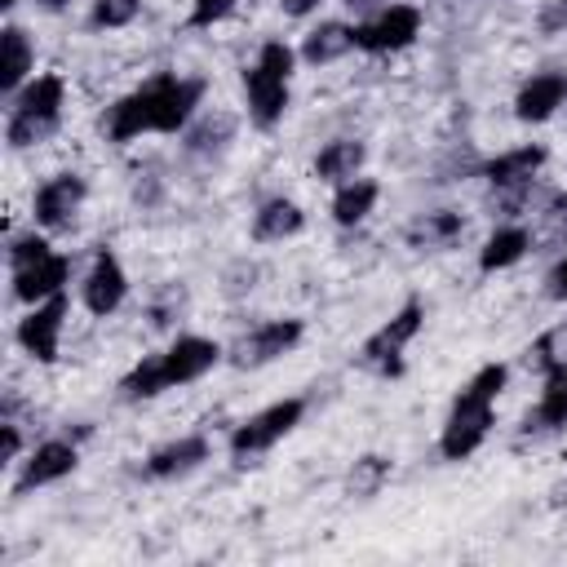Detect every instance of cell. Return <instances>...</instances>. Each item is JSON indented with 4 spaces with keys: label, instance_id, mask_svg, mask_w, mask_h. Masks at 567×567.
I'll use <instances>...</instances> for the list:
<instances>
[{
    "label": "cell",
    "instance_id": "18",
    "mask_svg": "<svg viewBox=\"0 0 567 567\" xmlns=\"http://www.w3.org/2000/svg\"><path fill=\"white\" fill-rule=\"evenodd\" d=\"M549 164V146L545 142H518L509 151H496L483 159L478 177L487 182V190H509V186H527L540 177V168Z\"/></svg>",
    "mask_w": 567,
    "mask_h": 567
},
{
    "label": "cell",
    "instance_id": "33",
    "mask_svg": "<svg viewBox=\"0 0 567 567\" xmlns=\"http://www.w3.org/2000/svg\"><path fill=\"white\" fill-rule=\"evenodd\" d=\"M257 284H261V261H257V257H235V261L221 270V297H226V301H239V297L257 292Z\"/></svg>",
    "mask_w": 567,
    "mask_h": 567
},
{
    "label": "cell",
    "instance_id": "11",
    "mask_svg": "<svg viewBox=\"0 0 567 567\" xmlns=\"http://www.w3.org/2000/svg\"><path fill=\"white\" fill-rule=\"evenodd\" d=\"M80 301H84V310L93 319H106L128 301V270H124L115 248H106V244L93 248L89 270L80 275Z\"/></svg>",
    "mask_w": 567,
    "mask_h": 567
},
{
    "label": "cell",
    "instance_id": "3",
    "mask_svg": "<svg viewBox=\"0 0 567 567\" xmlns=\"http://www.w3.org/2000/svg\"><path fill=\"white\" fill-rule=\"evenodd\" d=\"M4 102H9V111H4V142H9V151H31V146L49 142L62 128L66 75L62 71H40V75H31Z\"/></svg>",
    "mask_w": 567,
    "mask_h": 567
},
{
    "label": "cell",
    "instance_id": "8",
    "mask_svg": "<svg viewBox=\"0 0 567 567\" xmlns=\"http://www.w3.org/2000/svg\"><path fill=\"white\" fill-rule=\"evenodd\" d=\"M151 93H155V133L159 137H182L186 124L204 111L208 80L204 75H182V71H155Z\"/></svg>",
    "mask_w": 567,
    "mask_h": 567
},
{
    "label": "cell",
    "instance_id": "29",
    "mask_svg": "<svg viewBox=\"0 0 567 567\" xmlns=\"http://www.w3.org/2000/svg\"><path fill=\"white\" fill-rule=\"evenodd\" d=\"M390 474H394V461H390V456H381V452H363V456L346 470V496L368 501V496H377V492L390 483Z\"/></svg>",
    "mask_w": 567,
    "mask_h": 567
},
{
    "label": "cell",
    "instance_id": "19",
    "mask_svg": "<svg viewBox=\"0 0 567 567\" xmlns=\"http://www.w3.org/2000/svg\"><path fill=\"white\" fill-rule=\"evenodd\" d=\"M235 137H239V115L226 111V106H208V111H199V115L186 124L182 151H186L190 159H217V155H226V151L235 146Z\"/></svg>",
    "mask_w": 567,
    "mask_h": 567
},
{
    "label": "cell",
    "instance_id": "32",
    "mask_svg": "<svg viewBox=\"0 0 567 567\" xmlns=\"http://www.w3.org/2000/svg\"><path fill=\"white\" fill-rule=\"evenodd\" d=\"M44 252H53V244H49V230H40V226H31V230H18V235H9V248H4V261H9V270H22V266H31V261H40Z\"/></svg>",
    "mask_w": 567,
    "mask_h": 567
},
{
    "label": "cell",
    "instance_id": "40",
    "mask_svg": "<svg viewBox=\"0 0 567 567\" xmlns=\"http://www.w3.org/2000/svg\"><path fill=\"white\" fill-rule=\"evenodd\" d=\"M35 9H44V13H62V9H71V0H31Z\"/></svg>",
    "mask_w": 567,
    "mask_h": 567
},
{
    "label": "cell",
    "instance_id": "4",
    "mask_svg": "<svg viewBox=\"0 0 567 567\" xmlns=\"http://www.w3.org/2000/svg\"><path fill=\"white\" fill-rule=\"evenodd\" d=\"M306 412H310V399H306V394H288V399L266 403L261 412H252V416H244L239 425H230L226 452H230L239 465H248V461L266 456L275 443H284V439L306 421Z\"/></svg>",
    "mask_w": 567,
    "mask_h": 567
},
{
    "label": "cell",
    "instance_id": "42",
    "mask_svg": "<svg viewBox=\"0 0 567 567\" xmlns=\"http://www.w3.org/2000/svg\"><path fill=\"white\" fill-rule=\"evenodd\" d=\"M18 4H22V0H0V9H4V13H13Z\"/></svg>",
    "mask_w": 567,
    "mask_h": 567
},
{
    "label": "cell",
    "instance_id": "31",
    "mask_svg": "<svg viewBox=\"0 0 567 567\" xmlns=\"http://www.w3.org/2000/svg\"><path fill=\"white\" fill-rule=\"evenodd\" d=\"M142 18V0H89V31H124Z\"/></svg>",
    "mask_w": 567,
    "mask_h": 567
},
{
    "label": "cell",
    "instance_id": "37",
    "mask_svg": "<svg viewBox=\"0 0 567 567\" xmlns=\"http://www.w3.org/2000/svg\"><path fill=\"white\" fill-rule=\"evenodd\" d=\"M0 439H4V465H18L22 461V430H18L13 416L0 421Z\"/></svg>",
    "mask_w": 567,
    "mask_h": 567
},
{
    "label": "cell",
    "instance_id": "41",
    "mask_svg": "<svg viewBox=\"0 0 567 567\" xmlns=\"http://www.w3.org/2000/svg\"><path fill=\"white\" fill-rule=\"evenodd\" d=\"M341 4H350V9H368V4H377V0H341Z\"/></svg>",
    "mask_w": 567,
    "mask_h": 567
},
{
    "label": "cell",
    "instance_id": "26",
    "mask_svg": "<svg viewBox=\"0 0 567 567\" xmlns=\"http://www.w3.org/2000/svg\"><path fill=\"white\" fill-rule=\"evenodd\" d=\"M377 199H381V182L359 173V177L332 186V204H328V213H332V221H337L341 230H354V226H363V221L377 213Z\"/></svg>",
    "mask_w": 567,
    "mask_h": 567
},
{
    "label": "cell",
    "instance_id": "27",
    "mask_svg": "<svg viewBox=\"0 0 567 567\" xmlns=\"http://www.w3.org/2000/svg\"><path fill=\"white\" fill-rule=\"evenodd\" d=\"M527 252H532V226H523V221H496V230H492V235L483 239V248H478V270H483V275L509 270V266H518Z\"/></svg>",
    "mask_w": 567,
    "mask_h": 567
},
{
    "label": "cell",
    "instance_id": "30",
    "mask_svg": "<svg viewBox=\"0 0 567 567\" xmlns=\"http://www.w3.org/2000/svg\"><path fill=\"white\" fill-rule=\"evenodd\" d=\"M186 306H190L186 284H164V288H155V292H151V301H146V323H151L155 332H164V328L182 323Z\"/></svg>",
    "mask_w": 567,
    "mask_h": 567
},
{
    "label": "cell",
    "instance_id": "22",
    "mask_svg": "<svg viewBox=\"0 0 567 567\" xmlns=\"http://www.w3.org/2000/svg\"><path fill=\"white\" fill-rule=\"evenodd\" d=\"M301 230H306V208L288 195H266L248 221V235L257 244H284V239H297Z\"/></svg>",
    "mask_w": 567,
    "mask_h": 567
},
{
    "label": "cell",
    "instance_id": "1",
    "mask_svg": "<svg viewBox=\"0 0 567 567\" xmlns=\"http://www.w3.org/2000/svg\"><path fill=\"white\" fill-rule=\"evenodd\" d=\"M509 385V363H483L452 399L447 416H443V430H439V456L443 461H470L492 425H496V399L505 394Z\"/></svg>",
    "mask_w": 567,
    "mask_h": 567
},
{
    "label": "cell",
    "instance_id": "2",
    "mask_svg": "<svg viewBox=\"0 0 567 567\" xmlns=\"http://www.w3.org/2000/svg\"><path fill=\"white\" fill-rule=\"evenodd\" d=\"M297 49L288 40H261L257 58L244 66L239 84H244V115L252 128L270 133L284 124L288 106H292V71H297Z\"/></svg>",
    "mask_w": 567,
    "mask_h": 567
},
{
    "label": "cell",
    "instance_id": "39",
    "mask_svg": "<svg viewBox=\"0 0 567 567\" xmlns=\"http://www.w3.org/2000/svg\"><path fill=\"white\" fill-rule=\"evenodd\" d=\"M323 4H328V0H279V13L292 18V22H306V18H315Z\"/></svg>",
    "mask_w": 567,
    "mask_h": 567
},
{
    "label": "cell",
    "instance_id": "7",
    "mask_svg": "<svg viewBox=\"0 0 567 567\" xmlns=\"http://www.w3.org/2000/svg\"><path fill=\"white\" fill-rule=\"evenodd\" d=\"M301 337H306V323L292 319V315H284V319H261V323H252L248 332H239V337L226 346V363H230L235 372H257V368H266V363H275V359H284V354H292V350L301 346Z\"/></svg>",
    "mask_w": 567,
    "mask_h": 567
},
{
    "label": "cell",
    "instance_id": "13",
    "mask_svg": "<svg viewBox=\"0 0 567 567\" xmlns=\"http://www.w3.org/2000/svg\"><path fill=\"white\" fill-rule=\"evenodd\" d=\"M80 465V443L66 434L40 439L22 461H18V478H13V496H27L35 487H53L62 478H71Z\"/></svg>",
    "mask_w": 567,
    "mask_h": 567
},
{
    "label": "cell",
    "instance_id": "14",
    "mask_svg": "<svg viewBox=\"0 0 567 567\" xmlns=\"http://www.w3.org/2000/svg\"><path fill=\"white\" fill-rule=\"evenodd\" d=\"M563 430H567V359H558L540 372V394L518 425V443H540Z\"/></svg>",
    "mask_w": 567,
    "mask_h": 567
},
{
    "label": "cell",
    "instance_id": "16",
    "mask_svg": "<svg viewBox=\"0 0 567 567\" xmlns=\"http://www.w3.org/2000/svg\"><path fill=\"white\" fill-rule=\"evenodd\" d=\"M102 133L111 146H128L146 133H155V93H151V80H142L137 89H128L124 97H115L102 115Z\"/></svg>",
    "mask_w": 567,
    "mask_h": 567
},
{
    "label": "cell",
    "instance_id": "10",
    "mask_svg": "<svg viewBox=\"0 0 567 567\" xmlns=\"http://www.w3.org/2000/svg\"><path fill=\"white\" fill-rule=\"evenodd\" d=\"M84 199H89V182L80 173H71V168L66 173H53L31 195V226H40L49 235H62V230H71L80 221Z\"/></svg>",
    "mask_w": 567,
    "mask_h": 567
},
{
    "label": "cell",
    "instance_id": "12",
    "mask_svg": "<svg viewBox=\"0 0 567 567\" xmlns=\"http://www.w3.org/2000/svg\"><path fill=\"white\" fill-rule=\"evenodd\" d=\"M217 363H226V346L204 337V332H177L164 350H159V368H164V385H195L199 377H208Z\"/></svg>",
    "mask_w": 567,
    "mask_h": 567
},
{
    "label": "cell",
    "instance_id": "24",
    "mask_svg": "<svg viewBox=\"0 0 567 567\" xmlns=\"http://www.w3.org/2000/svg\"><path fill=\"white\" fill-rule=\"evenodd\" d=\"M363 164H368V146H363V137H328V142L315 151L310 173H315L319 182H328V186H341V182L359 177Z\"/></svg>",
    "mask_w": 567,
    "mask_h": 567
},
{
    "label": "cell",
    "instance_id": "15",
    "mask_svg": "<svg viewBox=\"0 0 567 567\" xmlns=\"http://www.w3.org/2000/svg\"><path fill=\"white\" fill-rule=\"evenodd\" d=\"M204 461H213V439L204 430H190V434H177V439L151 447L142 461V474L155 483H173V478L195 474Z\"/></svg>",
    "mask_w": 567,
    "mask_h": 567
},
{
    "label": "cell",
    "instance_id": "34",
    "mask_svg": "<svg viewBox=\"0 0 567 567\" xmlns=\"http://www.w3.org/2000/svg\"><path fill=\"white\" fill-rule=\"evenodd\" d=\"M235 9H239V0H190L186 27H190V31H213V27H221Z\"/></svg>",
    "mask_w": 567,
    "mask_h": 567
},
{
    "label": "cell",
    "instance_id": "28",
    "mask_svg": "<svg viewBox=\"0 0 567 567\" xmlns=\"http://www.w3.org/2000/svg\"><path fill=\"white\" fill-rule=\"evenodd\" d=\"M120 399L124 403H146V399H159L168 385H164V368H159V350L155 354H142L124 377H120Z\"/></svg>",
    "mask_w": 567,
    "mask_h": 567
},
{
    "label": "cell",
    "instance_id": "9",
    "mask_svg": "<svg viewBox=\"0 0 567 567\" xmlns=\"http://www.w3.org/2000/svg\"><path fill=\"white\" fill-rule=\"evenodd\" d=\"M66 315H71L66 292L27 306V315L13 323V341H18V350H22L27 359L44 363V368L58 363V354H62V332H66Z\"/></svg>",
    "mask_w": 567,
    "mask_h": 567
},
{
    "label": "cell",
    "instance_id": "5",
    "mask_svg": "<svg viewBox=\"0 0 567 567\" xmlns=\"http://www.w3.org/2000/svg\"><path fill=\"white\" fill-rule=\"evenodd\" d=\"M421 328H425V301L421 297H408L377 332H368V341L359 346L354 363L363 372H377V377H403L408 346L421 337Z\"/></svg>",
    "mask_w": 567,
    "mask_h": 567
},
{
    "label": "cell",
    "instance_id": "20",
    "mask_svg": "<svg viewBox=\"0 0 567 567\" xmlns=\"http://www.w3.org/2000/svg\"><path fill=\"white\" fill-rule=\"evenodd\" d=\"M567 106V71H532L514 93V120L545 124Z\"/></svg>",
    "mask_w": 567,
    "mask_h": 567
},
{
    "label": "cell",
    "instance_id": "17",
    "mask_svg": "<svg viewBox=\"0 0 567 567\" xmlns=\"http://www.w3.org/2000/svg\"><path fill=\"white\" fill-rule=\"evenodd\" d=\"M71 275H75V261H71L66 252H58V248H53V252H44V257H40V261H31V266L9 270V292H13V301L35 306V301H49V297L66 292Z\"/></svg>",
    "mask_w": 567,
    "mask_h": 567
},
{
    "label": "cell",
    "instance_id": "35",
    "mask_svg": "<svg viewBox=\"0 0 567 567\" xmlns=\"http://www.w3.org/2000/svg\"><path fill=\"white\" fill-rule=\"evenodd\" d=\"M536 31L540 35H567V0H545L536 13Z\"/></svg>",
    "mask_w": 567,
    "mask_h": 567
},
{
    "label": "cell",
    "instance_id": "36",
    "mask_svg": "<svg viewBox=\"0 0 567 567\" xmlns=\"http://www.w3.org/2000/svg\"><path fill=\"white\" fill-rule=\"evenodd\" d=\"M540 292H545V301H558V306H567V252H563V257H554V266L545 270V284H540Z\"/></svg>",
    "mask_w": 567,
    "mask_h": 567
},
{
    "label": "cell",
    "instance_id": "38",
    "mask_svg": "<svg viewBox=\"0 0 567 567\" xmlns=\"http://www.w3.org/2000/svg\"><path fill=\"white\" fill-rule=\"evenodd\" d=\"M159 195H164V182H159L155 173H146V182H137V186H133V204H142V208H155V204H159Z\"/></svg>",
    "mask_w": 567,
    "mask_h": 567
},
{
    "label": "cell",
    "instance_id": "25",
    "mask_svg": "<svg viewBox=\"0 0 567 567\" xmlns=\"http://www.w3.org/2000/svg\"><path fill=\"white\" fill-rule=\"evenodd\" d=\"M35 75V44L18 22H4L0 31V93L13 97Z\"/></svg>",
    "mask_w": 567,
    "mask_h": 567
},
{
    "label": "cell",
    "instance_id": "23",
    "mask_svg": "<svg viewBox=\"0 0 567 567\" xmlns=\"http://www.w3.org/2000/svg\"><path fill=\"white\" fill-rule=\"evenodd\" d=\"M350 49H354V22H346V18H319V22L301 35L297 58H301L306 66H332V62H341Z\"/></svg>",
    "mask_w": 567,
    "mask_h": 567
},
{
    "label": "cell",
    "instance_id": "21",
    "mask_svg": "<svg viewBox=\"0 0 567 567\" xmlns=\"http://www.w3.org/2000/svg\"><path fill=\"white\" fill-rule=\"evenodd\" d=\"M465 226H470V217L461 208H430L403 226V244L412 252H447L465 239Z\"/></svg>",
    "mask_w": 567,
    "mask_h": 567
},
{
    "label": "cell",
    "instance_id": "6",
    "mask_svg": "<svg viewBox=\"0 0 567 567\" xmlns=\"http://www.w3.org/2000/svg\"><path fill=\"white\" fill-rule=\"evenodd\" d=\"M421 4L412 0H394V4H381L377 13H368L363 22H354V49L359 53H372V58H390V53H403L416 44L421 35Z\"/></svg>",
    "mask_w": 567,
    "mask_h": 567
}]
</instances>
